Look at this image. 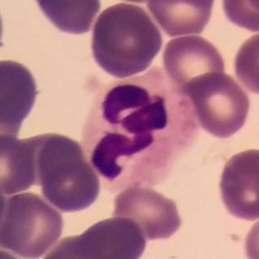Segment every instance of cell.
Wrapping results in <instances>:
<instances>
[{
	"mask_svg": "<svg viewBox=\"0 0 259 259\" xmlns=\"http://www.w3.org/2000/svg\"><path fill=\"white\" fill-rule=\"evenodd\" d=\"M147 237L128 218L114 217L94 224L80 236L62 239L47 259H136L145 250Z\"/></svg>",
	"mask_w": 259,
	"mask_h": 259,
	"instance_id": "obj_6",
	"label": "cell"
},
{
	"mask_svg": "<svg viewBox=\"0 0 259 259\" xmlns=\"http://www.w3.org/2000/svg\"><path fill=\"white\" fill-rule=\"evenodd\" d=\"M224 9L232 22L258 31V2H224Z\"/></svg>",
	"mask_w": 259,
	"mask_h": 259,
	"instance_id": "obj_15",
	"label": "cell"
},
{
	"mask_svg": "<svg viewBox=\"0 0 259 259\" xmlns=\"http://www.w3.org/2000/svg\"><path fill=\"white\" fill-rule=\"evenodd\" d=\"M163 68L170 82L184 95L187 85L209 73H224L223 57L201 36L170 40L163 52Z\"/></svg>",
	"mask_w": 259,
	"mask_h": 259,
	"instance_id": "obj_8",
	"label": "cell"
},
{
	"mask_svg": "<svg viewBox=\"0 0 259 259\" xmlns=\"http://www.w3.org/2000/svg\"><path fill=\"white\" fill-rule=\"evenodd\" d=\"M0 246L20 258H40L59 241L62 217L35 193L2 196Z\"/></svg>",
	"mask_w": 259,
	"mask_h": 259,
	"instance_id": "obj_4",
	"label": "cell"
},
{
	"mask_svg": "<svg viewBox=\"0 0 259 259\" xmlns=\"http://www.w3.org/2000/svg\"><path fill=\"white\" fill-rule=\"evenodd\" d=\"M38 4L57 29L69 34L89 31L100 9L97 0H40Z\"/></svg>",
	"mask_w": 259,
	"mask_h": 259,
	"instance_id": "obj_13",
	"label": "cell"
},
{
	"mask_svg": "<svg viewBox=\"0 0 259 259\" xmlns=\"http://www.w3.org/2000/svg\"><path fill=\"white\" fill-rule=\"evenodd\" d=\"M198 138L188 96L158 66L101 87L83 127L82 148L110 192L165 182Z\"/></svg>",
	"mask_w": 259,
	"mask_h": 259,
	"instance_id": "obj_1",
	"label": "cell"
},
{
	"mask_svg": "<svg viewBox=\"0 0 259 259\" xmlns=\"http://www.w3.org/2000/svg\"><path fill=\"white\" fill-rule=\"evenodd\" d=\"M162 41L158 26L144 8L119 3L99 16L91 47L95 61L104 71L126 79L150 68Z\"/></svg>",
	"mask_w": 259,
	"mask_h": 259,
	"instance_id": "obj_2",
	"label": "cell"
},
{
	"mask_svg": "<svg viewBox=\"0 0 259 259\" xmlns=\"http://www.w3.org/2000/svg\"><path fill=\"white\" fill-rule=\"evenodd\" d=\"M236 73L247 90L258 94V36L245 43L236 57Z\"/></svg>",
	"mask_w": 259,
	"mask_h": 259,
	"instance_id": "obj_14",
	"label": "cell"
},
{
	"mask_svg": "<svg viewBox=\"0 0 259 259\" xmlns=\"http://www.w3.org/2000/svg\"><path fill=\"white\" fill-rule=\"evenodd\" d=\"M188 96L198 123L219 139L235 135L246 121L249 97L231 75L209 73L187 85Z\"/></svg>",
	"mask_w": 259,
	"mask_h": 259,
	"instance_id": "obj_5",
	"label": "cell"
},
{
	"mask_svg": "<svg viewBox=\"0 0 259 259\" xmlns=\"http://www.w3.org/2000/svg\"><path fill=\"white\" fill-rule=\"evenodd\" d=\"M113 217H123L135 222L147 240L168 239L182 224L174 201L152 187L144 186L122 189L114 200Z\"/></svg>",
	"mask_w": 259,
	"mask_h": 259,
	"instance_id": "obj_7",
	"label": "cell"
},
{
	"mask_svg": "<svg viewBox=\"0 0 259 259\" xmlns=\"http://www.w3.org/2000/svg\"><path fill=\"white\" fill-rule=\"evenodd\" d=\"M36 186L46 200L64 212L90 207L100 193V179L83 152L68 136H35Z\"/></svg>",
	"mask_w": 259,
	"mask_h": 259,
	"instance_id": "obj_3",
	"label": "cell"
},
{
	"mask_svg": "<svg viewBox=\"0 0 259 259\" xmlns=\"http://www.w3.org/2000/svg\"><path fill=\"white\" fill-rule=\"evenodd\" d=\"M224 206L233 217L254 222L259 217V152L235 154L224 166L221 180Z\"/></svg>",
	"mask_w": 259,
	"mask_h": 259,
	"instance_id": "obj_9",
	"label": "cell"
},
{
	"mask_svg": "<svg viewBox=\"0 0 259 259\" xmlns=\"http://www.w3.org/2000/svg\"><path fill=\"white\" fill-rule=\"evenodd\" d=\"M36 84L29 69L16 61L0 62V130L2 135L16 136L31 112Z\"/></svg>",
	"mask_w": 259,
	"mask_h": 259,
	"instance_id": "obj_10",
	"label": "cell"
},
{
	"mask_svg": "<svg viewBox=\"0 0 259 259\" xmlns=\"http://www.w3.org/2000/svg\"><path fill=\"white\" fill-rule=\"evenodd\" d=\"M36 139L0 136V191L11 196L36 186Z\"/></svg>",
	"mask_w": 259,
	"mask_h": 259,
	"instance_id": "obj_11",
	"label": "cell"
},
{
	"mask_svg": "<svg viewBox=\"0 0 259 259\" xmlns=\"http://www.w3.org/2000/svg\"><path fill=\"white\" fill-rule=\"evenodd\" d=\"M148 8L163 31L170 36L201 34L209 24L212 0H157Z\"/></svg>",
	"mask_w": 259,
	"mask_h": 259,
	"instance_id": "obj_12",
	"label": "cell"
}]
</instances>
